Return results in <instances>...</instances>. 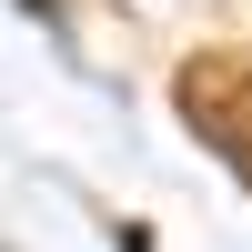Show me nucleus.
I'll return each instance as SVG.
<instances>
[{"instance_id": "1", "label": "nucleus", "mask_w": 252, "mask_h": 252, "mask_svg": "<svg viewBox=\"0 0 252 252\" xmlns=\"http://www.w3.org/2000/svg\"><path fill=\"white\" fill-rule=\"evenodd\" d=\"M182 111H192V131L212 141L222 161L252 182V61H232V51H202V61H182Z\"/></svg>"}]
</instances>
